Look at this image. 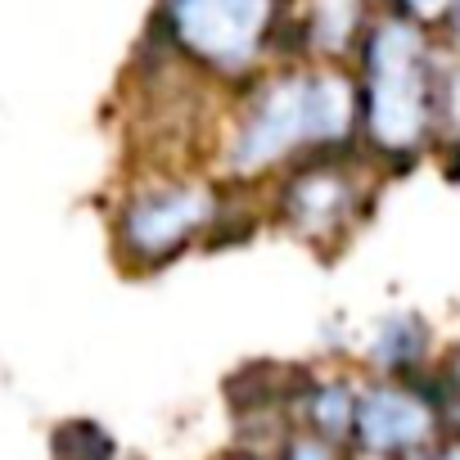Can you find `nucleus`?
Wrapping results in <instances>:
<instances>
[{
	"label": "nucleus",
	"instance_id": "1",
	"mask_svg": "<svg viewBox=\"0 0 460 460\" xmlns=\"http://www.w3.org/2000/svg\"><path fill=\"white\" fill-rule=\"evenodd\" d=\"M357 122H361V91L334 64L276 73L249 95L226 145V167L253 181L294 158L339 154L352 145Z\"/></svg>",
	"mask_w": 460,
	"mask_h": 460
},
{
	"label": "nucleus",
	"instance_id": "2",
	"mask_svg": "<svg viewBox=\"0 0 460 460\" xmlns=\"http://www.w3.org/2000/svg\"><path fill=\"white\" fill-rule=\"evenodd\" d=\"M447 55L402 14L375 19L361 41V131L384 158H415L438 140Z\"/></svg>",
	"mask_w": 460,
	"mask_h": 460
},
{
	"label": "nucleus",
	"instance_id": "3",
	"mask_svg": "<svg viewBox=\"0 0 460 460\" xmlns=\"http://www.w3.org/2000/svg\"><path fill=\"white\" fill-rule=\"evenodd\" d=\"M163 28L181 59L235 82L280 46L285 0H163Z\"/></svg>",
	"mask_w": 460,
	"mask_h": 460
},
{
	"label": "nucleus",
	"instance_id": "4",
	"mask_svg": "<svg viewBox=\"0 0 460 460\" xmlns=\"http://www.w3.org/2000/svg\"><path fill=\"white\" fill-rule=\"evenodd\" d=\"M221 217V199L208 181H154L136 185L118 208V244L122 253L154 271L208 235Z\"/></svg>",
	"mask_w": 460,
	"mask_h": 460
},
{
	"label": "nucleus",
	"instance_id": "5",
	"mask_svg": "<svg viewBox=\"0 0 460 460\" xmlns=\"http://www.w3.org/2000/svg\"><path fill=\"white\" fill-rule=\"evenodd\" d=\"M343 154V149H339ZM339 154H316V158H303L285 185H280V217L285 226L294 230L298 240L307 244H330V240H343L357 212L366 208V190H361V176L352 167L339 163Z\"/></svg>",
	"mask_w": 460,
	"mask_h": 460
},
{
	"label": "nucleus",
	"instance_id": "6",
	"mask_svg": "<svg viewBox=\"0 0 460 460\" xmlns=\"http://www.w3.org/2000/svg\"><path fill=\"white\" fill-rule=\"evenodd\" d=\"M442 429L438 402L415 393L402 379H379L357 393V415H352V442L375 456V460H411L424 456L433 433Z\"/></svg>",
	"mask_w": 460,
	"mask_h": 460
},
{
	"label": "nucleus",
	"instance_id": "7",
	"mask_svg": "<svg viewBox=\"0 0 460 460\" xmlns=\"http://www.w3.org/2000/svg\"><path fill=\"white\" fill-rule=\"evenodd\" d=\"M366 357L384 379L411 375L429 357V325L415 312H388L375 321V330L366 339Z\"/></svg>",
	"mask_w": 460,
	"mask_h": 460
},
{
	"label": "nucleus",
	"instance_id": "8",
	"mask_svg": "<svg viewBox=\"0 0 460 460\" xmlns=\"http://www.w3.org/2000/svg\"><path fill=\"white\" fill-rule=\"evenodd\" d=\"M357 393L348 379H312L298 388V415L303 429L330 438V442H352V415H357Z\"/></svg>",
	"mask_w": 460,
	"mask_h": 460
},
{
	"label": "nucleus",
	"instance_id": "9",
	"mask_svg": "<svg viewBox=\"0 0 460 460\" xmlns=\"http://www.w3.org/2000/svg\"><path fill=\"white\" fill-rule=\"evenodd\" d=\"M366 5L370 0H307V46L325 59H339L361 41L366 28Z\"/></svg>",
	"mask_w": 460,
	"mask_h": 460
},
{
	"label": "nucleus",
	"instance_id": "10",
	"mask_svg": "<svg viewBox=\"0 0 460 460\" xmlns=\"http://www.w3.org/2000/svg\"><path fill=\"white\" fill-rule=\"evenodd\" d=\"M55 451H59V460H113V438L91 420H73L59 429Z\"/></svg>",
	"mask_w": 460,
	"mask_h": 460
},
{
	"label": "nucleus",
	"instance_id": "11",
	"mask_svg": "<svg viewBox=\"0 0 460 460\" xmlns=\"http://www.w3.org/2000/svg\"><path fill=\"white\" fill-rule=\"evenodd\" d=\"M276 460H339V442H330L312 429H294V433H285Z\"/></svg>",
	"mask_w": 460,
	"mask_h": 460
},
{
	"label": "nucleus",
	"instance_id": "12",
	"mask_svg": "<svg viewBox=\"0 0 460 460\" xmlns=\"http://www.w3.org/2000/svg\"><path fill=\"white\" fill-rule=\"evenodd\" d=\"M451 10H456V0H393V14L411 19V23L424 28V32L438 28V23H447Z\"/></svg>",
	"mask_w": 460,
	"mask_h": 460
},
{
	"label": "nucleus",
	"instance_id": "13",
	"mask_svg": "<svg viewBox=\"0 0 460 460\" xmlns=\"http://www.w3.org/2000/svg\"><path fill=\"white\" fill-rule=\"evenodd\" d=\"M447 28H451V50L460 55V0H456V10H451V19H447Z\"/></svg>",
	"mask_w": 460,
	"mask_h": 460
},
{
	"label": "nucleus",
	"instance_id": "14",
	"mask_svg": "<svg viewBox=\"0 0 460 460\" xmlns=\"http://www.w3.org/2000/svg\"><path fill=\"white\" fill-rule=\"evenodd\" d=\"M429 460H460V438H451V442H447L442 451H433Z\"/></svg>",
	"mask_w": 460,
	"mask_h": 460
},
{
	"label": "nucleus",
	"instance_id": "15",
	"mask_svg": "<svg viewBox=\"0 0 460 460\" xmlns=\"http://www.w3.org/2000/svg\"><path fill=\"white\" fill-rule=\"evenodd\" d=\"M221 460H258L253 451H235V456H221Z\"/></svg>",
	"mask_w": 460,
	"mask_h": 460
},
{
	"label": "nucleus",
	"instance_id": "16",
	"mask_svg": "<svg viewBox=\"0 0 460 460\" xmlns=\"http://www.w3.org/2000/svg\"><path fill=\"white\" fill-rule=\"evenodd\" d=\"M411 460H429V456H411Z\"/></svg>",
	"mask_w": 460,
	"mask_h": 460
}]
</instances>
